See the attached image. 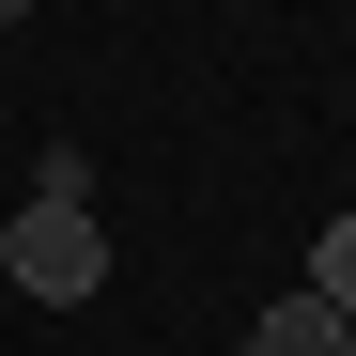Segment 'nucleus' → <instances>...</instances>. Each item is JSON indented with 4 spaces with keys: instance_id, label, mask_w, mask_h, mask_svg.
<instances>
[{
    "instance_id": "obj_1",
    "label": "nucleus",
    "mask_w": 356,
    "mask_h": 356,
    "mask_svg": "<svg viewBox=\"0 0 356 356\" xmlns=\"http://www.w3.org/2000/svg\"><path fill=\"white\" fill-rule=\"evenodd\" d=\"M0 264H16V294H47V310H78V294L108 279V232H93V202H16V232H0Z\"/></svg>"
},
{
    "instance_id": "obj_2",
    "label": "nucleus",
    "mask_w": 356,
    "mask_h": 356,
    "mask_svg": "<svg viewBox=\"0 0 356 356\" xmlns=\"http://www.w3.org/2000/svg\"><path fill=\"white\" fill-rule=\"evenodd\" d=\"M248 356H356V310H325V294H310V279H294V294H279V310L248 325Z\"/></svg>"
},
{
    "instance_id": "obj_3",
    "label": "nucleus",
    "mask_w": 356,
    "mask_h": 356,
    "mask_svg": "<svg viewBox=\"0 0 356 356\" xmlns=\"http://www.w3.org/2000/svg\"><path fill=\"white\" fill-rule=\"evenodd\" d=\"M310 294H325V310H356V217H325V248H310Z\"/></svg>"
},
{
    "instance_id": "obj_4",
    "label": "nucleus",
    "mask_w": 356,
    "mask_h": 356,
    "mask_svg": "<svg viewBox=\"0 0 356 356\" xmlns=\"http://www.w3.org/2000/svg\"><path fill=\"white\" fill-rule=\"evenodd\" d=\"M16 31H31V0H0V47H16Z\"/></svg>"
}]
</instances>
